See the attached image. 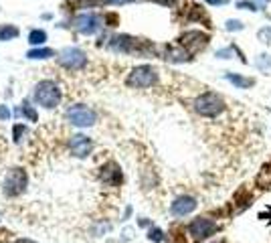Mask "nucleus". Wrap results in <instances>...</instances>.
Segmentation results:
<instances>
[{"mask_svg": "<svg viewBox=\"0 0 271 243\" xmlns=\"http://www.w3.org/2000/svg\"><path fill=\"white\" fill-rule=\"evenodd\" d=\"M19 37V29L15 25H0V41H11Z\"/></svg>", "mask_w": 271, "mask_h": 243, "instance_id": "2eb2a0df", "label": "nucleus"}, {"mask_svg": "<svg viewBox=\"0 0 271 243\" xmlns=\"http://www.w3.org/2000/svg\"><path fill=\"white\" fill-rule=\"evenodd\" d=\"M269 221H271V209H269Z\"/></svg>", "mask_w": 271, "mask_h": 243, "instance_id": "c85d7f7f", "label": "nucleus"}, {"mask_svg": "<svg viewBox=\"0 0 271 243\" xmlns=\"http://www.w3.org/2000/svg\"><path fill=\"white\" fill-rule=\"evenodd\" d=\"M71 27H73L75 31L83 33V35H93V33L99 31L101 19H99L97 15H93V13H85V15L75 17V19L71 21Z\"/></svg>", "mask_w": 271, "mask_h": 243, "instance_id": "6e6552de", "label": "nucleus"}, {"mask_svg": "<svg viewBox=\"0 0 271 243\" xmlns=\"http://www.w3.org/2000/svg\"><path fill=\"white\" fill-rule=\"evenodd\" d=\"M15 243H35V241H31V239H17Z\"/></svg>", "mask_w": 271, "mask_h": 243, "instance_id": "bb28decb", "label": "nucleus"}, {"mask_svg": "<svg viewBox=\"0 0 271 243\" xmlns=\"http://www.w3.org/2000/svg\"><path fill=\"white\" fill-rule=\"evenodd\" d=\"M196 199L194 197H188V194H182V197H176L174 201H172V205H170V213L174 215V217H184V215H188V213H192L194 209H196Z\"/></svg>", "mask_w": 271, "mask_h": 243, "instance_id": "9d476101", "label": "nucleus"}, {"mask_svg": "<svg viewBox=\"0 0 271 243\" xmlns=\"http://www.w3.org/2000/svg\"><path fill=\"white\" fill-rule=\"evenodd\" d=\"M27 134V128H23V126H15V140L17 142H23V136Z\"/></svg>", "mask_w": 271, "mask_h": 243, "instance_id": "aec40b11", "label": "nucleus"}, {"mask_svg": "<svg viewBox=\"0 0 271 243\" xmlns=\"http://www.w3.org/2000/svg\"><path fill=\"white\" fill-rule=\"evenodd\" d=\"M259 39H267V43H269V39H271V31H269V29L259 31Z\"/></svg>", "mask_w": 271, "mask_h": 243, "instance_id": "b1692460", "label": "nucleus"}, {"mask_svg": "<svg viewBox=\"0 0 271 243\" xmlns=\"http://www.w3.org/2000/svg\"><path fill=\"white\" fill-rule=\"evenodd\" d=\"M53 55H55L53 53V49H31V51L27 53L29 59H49Z\"/></svg>", "mask_w": 271, "mask_h": 243, "instance_id": "dca6fc26", "label": "nucleus"}, {"mask_svg": "<svg viewBox=\"0 0 271 243\" xmlns=\"http://www.w3.org/2000/svg\"><path fill=\"white\" fill-rule=\"evenodd\" d=\"M156 3H160V5H166V7H172L176 0H156Z\"/></svg>", "mask_w": 271, "mask_h": 243, "instance_id": "393cba45", "label": "nucleus"}, {"mask_svg": "<svg viewBox=\"0 0 271 243\" xmlns=\"http://www.w3.org/2000/svg\"><path fill=\"white\" fill-rule=\"evenodd\" d=\"M210 243H221V241H210Z\"/></svg>", "mask_w": 271, "mask_h": 243, "instance_id": "c756f323", "label": "nucleus"}, {"mask_svg": "<svg viewBox=\"0 0 271 243\" xmlns=\"http://www.w3.org/2000/svg\"><path fill=\"white\" fill-rule=\"evenodd\" d=\"M227 79H229L233 85L241 87V89H247V87H251V85L255 83V79H251V77H243V75H235V73H227Z\"/></svg>", "mask_w": 271, "mask_h": 243, "instance_id": "4468645a", "label": "nucleus"}, {"mask_svg": "<svg viewBox=\"0 0 271 243\" xmlns=\"http://www.w3.org/2000/svg\"><path fill=\"white\" fill-rule=\"evenodd\" d=\"M101 180L107 186H118L122 182V172H120V168H118L116 162H110V164H105L101 168Z\"/></svg>", "mask_w": 271, "mask_h": 243, "instance_id": "f8f14e48", "label": "nucleus"}, {"mask_svg": "<svg viewBox=\"0 0 271 243\" xmlns=\"http://www.w3.org/2000/svg\"><path fill=\"white\" fill-rule=\"evenodd\" d=\"M180 45L188 49V53H196L200 49H204L208 45V37L200 31H188L180 37Z\"/></svg>", "mask_w": 271, "mask_h": 243, "instance_id": "1a4fd4ad", "label": "nucleus"}, {"mask_svg": "<svg viewBox=\"0 0 271 243\" xmlns=\"http://www.w3.org/2000/svg\"><path fill=\"white\" fill-rule=\"evenodd\" d=\"M194 112L200 114L202 118H216L219 114L225 112V102H223V97L219 93H214V91H206L202 95H198L194 104H192Z\"/></svg>", "mask_w": 271, "mask_h": 243, "instance_id": "f257e3e1", "label": "nucleus"}, {"mask_svg": "<svg viewBox=\"0 0 271 243\" xmlns=\"http://www.w3.org/2000/svg\"><path fill=\"white\" fill-rule=\"evenodd\" d=\"M164 59H170V61H188L190 59V53L182 51V49H176V47H168Z\"/></svg>", "mask_w": 271, "mask_h": 243, "instance_id": "ddd939ff", "label": "nucleus"}, {"mask_svg": "<svg viewBox=\"0 0 271 243\" xmlns=\"http://www.w3.org/2000/svg\"><path fill=\"white\" fill-rule=\"evenodd\" d=\"M243 25L239 21H227V31H241Z\"/></svg>", "mask_w": 271, "mask_h": 243, "instance_id": "4be33fe9", "label": "nucleus"}, {"mask_svg": "<svg viewBox=\"0 0 271 243\" xmlns=\"http://www.w3.org/2000/svg\"><path fill=\"white\" fill-rule=\"evenodd\" d=\"M162 235H164V233H162L160 229H150V233H148V237H150L152 241H162V239H164Z\"/></svg>", "mask_w": 271, "mask_h": 243, "instance_id": "6ab92c4d", "label": "nucleus"}, {"mask_svg": "<svg viewBox=\"0 0 271 243\" xmlns=\"http://www.w3.org/2000/svg\"><path fill=\"white\" fill-rule=\"evenodd\" d=\"M216 229H219V223H216L214 219H210V217H196V219L190 221L186 231H188V235L194 241H204L210 235H214Z\"/></svg>", "mask_w": 271, "mask_h": 243, "instance_id": "20e7f679", "label": "nucleus"}, {"mask_svg": "<svg viewBox=\"0 0 271 243\" xmlns=\"http://www.w3.org/2000/svg\"><path fill=\"white\" fill-rule=\"evenodd\" d=\"M27 188V172L23 168H11L5 180V194L7 197H19Z\"/></svg>", "mask_w": 271, "mask_h": 243, "instance_id": "0eeeda50", "label": "nucleus"}, {"mask_svg": "<svg viewBox=\"0 0 271 243\" xmlns=\"http://www.w3.org/2000/svg\"><path fill=\"white\" fill-rule=\"evenodd\" d=\"M67 120H69L73 126H77V128H87V126H93V124H95L97 116H95V112H93L91 108L77 104V106H71V108L67 110Z\"/></svg>", "mask_w": 271, "mask_h": 243, "instance_id": "423d86ee", "label": "nucleus"}, {"mask_svg": "<svg viewBox=\"0 0 271 243\" xmlns=\"http://www.w3.org/2000/svg\"><path fill=\"white\" fill-rule=\"evenodd\" d=\"M35 100H37L39 106H43L47 110H53V108H57L59 102H61V89H59V85L55 81L45 79L35 87Z\"/></svg>", "mask_w": 271, "mask_h": 243, "instance_id": "f03ea898", "label": "nucleus"}, {"mask_svg": "<svg viewBox=\"0 0 271 243\" xmlns=\"http://www.w3.org/2000/svg\"><path fill=\"white\" fill-rule=\"evenodd\" d=\"M206 3H210V5H225L227 0H206Z\"/></svg>", "mask_w": 271, "mask_h": 243, "instance_id": "a878e982", "label": "nucleus"}, {"mask_svg": "<svg viewBox=\"0 0 271 243\" xmlns=\"http://www.w3.org/2000/svg\"><path fill=\"white\" fill-rule=\"evenodd\" d=\"M110 3H122V0H110Z\"/></svg>", "mask_w": 271, "mask_h": 243, "instance_id": "cd10ccee", "label": "nucleus"}, {"mask_svg": "<svg viewBox=\"0 0 271 243\" xmlns=\"http://www.w3.org/2000/svg\"><path fill=\"white\" fill-rule=\"evenodd\" d=\"M47 41V33L45 31H31V35H29V43L31 45H43Z\"/></svg>", "mask_w": 271, "mask_h": 243, "instance_id": "f3484780", "label": "nucleus"}, {"mask_svg": "<svg viewBox=\"0 0 271 243\" xmlns=\"http://www.w3.org/2000/svg\"><path fill=\"white\" fill-rule=\"evenodd\" d=\"M91 140L87 138V136H83V134H75V136H71V140H69V148H71V154L73 156H77V158H85V156H89V152H91Z\"/></svg>", "mask_w": 271, "mask_h": 243, "instance_id": "9b49d317", "label": "nucleus"}, {"mask_svg": "<svg viewBox=\"0 0 271 243\" xmlns=\"http://www.w3.org/2000/svg\"><path fill=\"white\" fill-rule=\"evenodd\" d=\"M57 63L69 71H79L87 65V55L77 47H67L57 55Z\"/></svg>", "mask_w": 271, "mask_h": 243, "instance_id": "39448f33", "label": "nucleus"}, {"mask_svg": "<svg viewBox=\"0 0 271 243\" xmlns=\"http://www.w3.org/2000/svg\"><path fill=\"white\" fill-rule=\"evenodd\" d=\"M126 83L130 87H136V89H144V87H152L158 83V71L152 67V65H140V67H134L126 79Z\"/></svg>", "mask_w": 271, "mask_h": 243, "instance_id": "7ed1b4c3", "label": "nucleus"}, {"mask_svg": "<svg viewBox=\"0 0 271 243\" xmlns=\"http://www.w3.org/2000/svg\"><path fill=\"white\" fill-rule=\"evenodd\" d=\"M21 114H25L31 122H37V120H39V118H37V112H35V110H33V106H29L27 102H23V106H21Z\"/></svg>", "mask_w": 271, "mask_h": 243, "instance_id": "a211bd4d", "label": "nucleus"}, {"mask_svg": "<svg viewBox=\"0 0 271 243\" xmlns=\"http://www.w3.org/2000/svg\"><path fill=\"white\" fill-rule=\"evenodd\" d=\"M9 118H11V112L5 106H0V120H9Z\"/></svg>", "mask_w": 271, "mask_h": 243, "instance_id": "5701e85b", "label": "nucleus"}, {"mask_svg": "<svg viewBox=\"0 0 271 243\" xmlns=\"http://www.w3.org/2000/svg\"><path fill=\"white\" fill-rule=\"evenodd\" d=\"M239 9H247V11H257L255 3H249V0H241V3H237Z\"/></svg>", "mask_w": 271, "mask_h": 243, "instance_id": "412c9836", "label": "nucleus"}]
</instances>
